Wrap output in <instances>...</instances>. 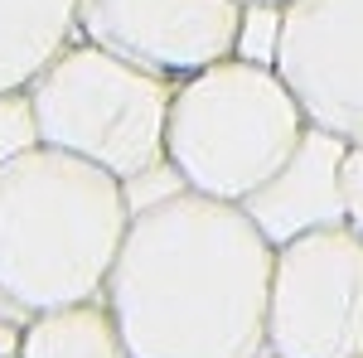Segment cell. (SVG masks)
<instances>
[{"label":"cell","mask_w":363,"mask_h":358,"mask_svg":"<svg viewBox=\"0 0 363 358\" xmlns=\"http://www.w3.org/2000/svg\"><path fill=\"white\" fill-rule=\"evenodd\" d=\"M272 267L247 203L179 184L131 213L102 301L136 358H262Z\"/></svg>","instance_id":"6da1fadb"},{"label":"cell","mask_w":363,"mask_h":358,"mask_svg":"<svg viewBox=\"0 0 363 358\" xmlns=\"http://www.w3.org/2000/svg\"><path fill=\"white\" fill-rule=\"evenodd\" d=\"M131 228L126 179L44 140L0 155V301L20 310L92 301Z\"/></svg>","instance_id":"7a4b0ae2"},{"label":"cell","mask_w":363,"mask_h":358,"mask_svg":"<svg viewBox=\"0 0 363 358\" xmlns=\"http://www.w3.org/2000/svg\"><path fill=\"white\" fill-rule=\"evenodd\" d=\"M306 136L310 121L277 68L233 54L174 83L165 165L184 189L252 203L286 174Z\"/></svg>","instance_id":"3957f363"},{"label":"cell","mask_w":363,"mask_h":358,"mask_svg":"<svg viewBox=\"0 0 363 358\" xmlns=\"http://www.w3.org/2000/svg\"><path fill=\"white\" fill-rule=\"evenodd\" d=\"M25 102L34 140L83 155L126 184L165 165L174 78L150 73L102 44L73 39L25 87Z\"/></svg>","instance_id":"277c9868"},{"label":"cell","mask_w":363,"mask_h":358,"mask_svg":"<svg viewBox=\"0 0 363 358\" xmlns=\"http://www.w3.org/2000/svg\"><path fill=\"white\" fill-rule=\"evenodd\" d=\"M267 354L363 358V233L349 218L315 223L277 242Z\"/></svg>","instance_id":"5b68a950"},{"label":"cell","mask_w":363,"mask_h":358,"mask_svg":"<svg viewBox=\"0 0 363 358\" xmlns=\"http://www.w3.org/2000/svg\"><path fill=\"white\" fill-rule=\"evenodd\" d=\"M272 68L315 131L363 145V0H286Z\"/></svg>","instance_id":"8992f818"},{"label":"cell","mask_w":363,"mask_h":358,"mask_svg":"<svg viewBox=\"0 0 363 358\" xmlns=\"http://www.w3.org/2000/svg\"><path fill=\"white\" fill-rule=\"evenodd\" d=\"M242 20V0H78V39L174 83L238 54Z\"/></svg>","instance_id":"52a82bcc"},{"label":"cell","mask_w":363,"mask_h":358,"mask_svg":"<svg viewBox=\"0 0 363 358\" xmlns=\"http://www.w3.org/2000/svg\"><path fill=\"white\" fill-rule=\"evenodd\" d=\"M73 39L78 0H0V97H25Z\"/></svg>","instance_id":"ba28073f"},{"label":"cell","mask_w":363,"mask_h":358,"mask_svg":"<svg viewBox=\"0 0 363 358\" xmlns=\"http://www.w3.org/2000/svg\"><path fill=\"white\" fill-rule=\"evenodd\" d=\"M20 358H136V354L116 325L112 305L102 296H92V301L34 310L25 325V354Z\"/></svg>","instance_id":"9c48e42d"},{"label":"cell","mask_w":363,"mask_h":358,"mask_svg":"<svg viewBox=\"0 0 363 358\" xmlns=\"http://www.w3.org/2000/svg\"><path fill=\"white\" fill-rule=\"evenodd\" d=\"M339 198H344V218L363 233V145H349L339 160Z\"/></svg>","instance_id":"30bf717a"},{"label":"cell","mask_w":363,"mask_h":358,"mask_svg":"<svg viewBox=\"0 0 363 358\" xmlns=\"http://www.w3.org/2000/svg\"><path fill=\"white\" fill-rule=\"evenodd\" d=\"M25 325H29V310L0 301V358H20L25 354Z\"/></svg>","instance_id":"8fae6325"},{"label":"cell","mask_w":363,"mask_h":358,"mask_svg":"<svg viewBox=\"0 0 363 358\" xmlns=\"http://www.w3.org/2000/svg\"><path fill=\"white\" fill-rule=\"evenodd\" d=\"M242 5H247V10H252V5H257V10H281L286 0H242Z\"/></svg>","instance_id":"7c38bea8"},{"label":"cell","mask_w":363,"mask_h":358,"mask_svg":"<svg viewBox=\"0 0 363 358\" xmlns=\"http://www.w3.org/2000/svg\"><path fill=\"white\" fill-rule=\"evenodd\" d=\"M262 358H277V354H262Z\"/></svg>","instance_id":"4fadbf2b"}]
</instances>
